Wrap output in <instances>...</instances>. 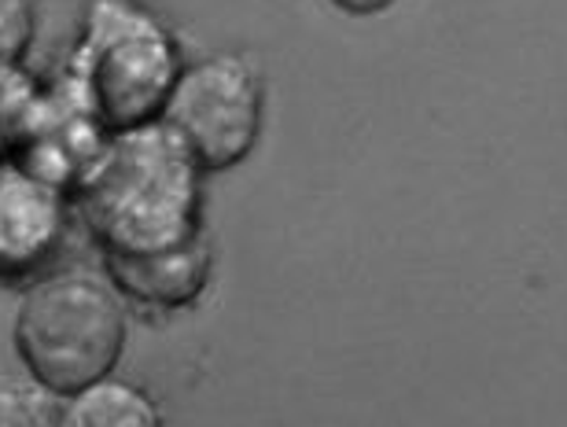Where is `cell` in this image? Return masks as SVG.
<instances>
[{
    "label": "cell",
    "mask_w": 567,
    "mask_h": 427,
    "mask_svg": "<svg viewBox=\"0 0 567 427\" xmlns=\"http://www.w3.org/2000/svg\"><path fill=\"white\" fill-rule=\"evenodd\" d=\"M104 258H144L199 240V166L163 122L111 133L78 185Z\"/></svg>",
    "instance_id": "cell-1"
},
{
    "label": "cell",
    "mask_w": 567,
    "mask_h": 427,
    "mask_svg": "<svg viewBox=\"0 0 567 427\" xmlns=\"http://www.w3.org/2000/svg\"><path fill=\"white\" fill-rule=\"evenodd\" d=\"M74 88L107 133L163 118L181 74L177 41L144 4L93 0L74 44Z\"/></svg>",
    "instance_id": "cell-2"
},
{
    "label": "cell",
    "mask_w": 567,
    "mask_h": 427,
    "mask_svg": "<svg viewBox=\"0 0 567 427\" xmlns=\"http://www.w3.org/2000/svg\"><path fill=\"white\" fill-rule=\"evenodd\" d=\"M126 306L115 288L85 273L33 280L16 313V351L27 373L55 395L111 376L126 346Z\"/></svg>",
    "instance_id": "cell-3"
},
{
    "label": "cell",
    "mask_w": 567,
    "mask_h": 427,
    "mask_svg": "<svg viewBox=\"0 0 567 427\" xmlns=\"http://www.w3.org/2000/svg\"><path fill=\"white\" fill-rule=\"evenodd\" d=\"M163 126L199 170L244 163L262 133V77L255 63L236 52H214L181 66L163 107Z\"/></svg>",
    "instance_id": "cell-4"
},
{
    "label": "cell",
    "mask_w": 567,
    "mask_h": 427,
    "mask_svg": "<svg viewBox=\"0 0 567 427\" xmlns=\"http://www.w3.org/2000/svg\"><path fill=\"white\" fill-rule=\"evenodd\" d=\"M66 188L16 155L0 163V280H41L66 240Z\"/></svg>",
    "instance_id": "cell-5"
},
{
    "label": "cell",
    "mask_w": 567,
    "mask_h": 427,
    "mask_svg": "<svg viewBox=\"0 0 567 427\" xmlns=\"http://www.w3.org/2000/svg\"><path fill=\"white\" fill-rule=\"evenodd\" d=\"M111 280L130 299L144 306L177 310L199 299V291L210 280V247L207 240H192L177 251L144 254V258H107Z\"/></svg>",
    "instance_id": "cell-6"
},
{
    "label": "cell",
    "mask_w": 567,
    "mask_h": 427,
    "mask_svg": "<svg viewBox=\"0 0 567 427\" xmlns=\"http://www.w3.org/2000/svg\"><path fill=\"white\" fill-rule=\"evenodd\" d=\"M60 427H163V409L144 387L104 376L63 395Z\"/></svg>",
    "instance_id": "cell-7"
},
{
    "label": "cell",
    "mask_w": 567,
    "mask_h": 427,
    "mask_svg": "<svg viewBox=\"0 0 567 427\" xmlns=\"http://www.w3.org/2000/svg\"><path fill=\"white\" fill-rule=\"evenodd\" d=\"M63 395L38 379H0V427H60Z\"/></svg>",
    "instance_id": "cell-8"
},
{
    "label": "cell",
    "mask_w": 567,
    "mask_h": 427,
    "mask_svg": "<svg viewBox=\"0 0 567 427\" xmlns=\"http://www.w3.org/2000/svg\"><path fill=\"white\" fill-rule=\"evenodd\" d=\"M38 27V0H0V82L19 71Z\"/></svg>",
    "instance_id": "cell-9"
},
{
    "label": "cell",
    "mask_w": 567,
    "mask_h": 427,
    "mask_svg": "<svg viewBox=\"0 0 567 427\" xmlns=\"http://www.w3.org/2000/svg\"><path fill=\"white\" fill-rule=\"evenodd\" d=\"M332 4L343 8L347 15H380V11H388L399 0H332Z\"/></svg>",
    "instance_id": "cell-10"
},
{
    "label": "cell",
    "mask_w": 567,
    "mask_h": 427,
    "mask_svg": "<svg viewBox=\"0 0 567 427\" xmlns=\"http://www.w3.org/2000/svg\"><path fill=\"white\" fill-rule=\"evenodd\" d=\"M8 129H4V118H0V163H4L8 159Z\"/></svg>",
    "instance_id": "cell-11"
}]
</instances>
